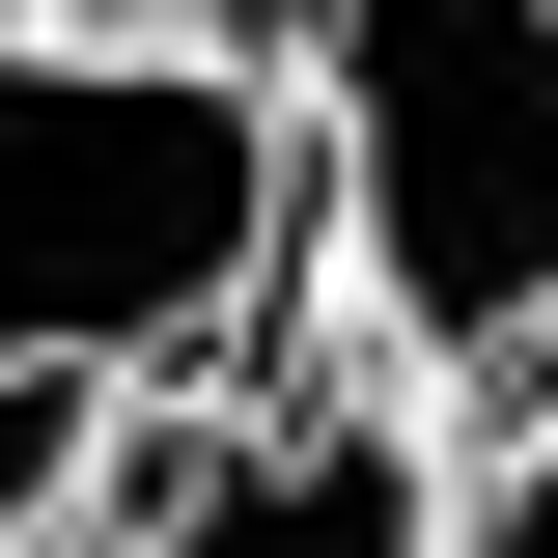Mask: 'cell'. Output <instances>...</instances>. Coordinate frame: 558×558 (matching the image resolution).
I'll return each mask as SVG.
<instances>
[{
    "label": "cell",
    "mask_w": 558,
    "mask_h": 558,
    "mask_svg": "<svg viewBox=\"0 0 558 558\" xmlns=\"http://www.w3.org/2000/svg\"><path fill=\"white\" fill-rule=\"evenodd\" d=\"M307 307V140L252 57H57L0 28V558H57L84 447L252 391Z\"/></svg>",
    "instance_id": "6da1fadb"
},
{
    "label": "cell",
    "mask_w": 558,
    "mask_h": 558,
    "mask_svg": "<svg viewBox=\"0 0 558 558\" xmlns=\"http://www.w3.org/2000/svg\"><path fill=\"white\" fill-rule=\"evenodd\" d=\"M307 140V279L363 391H558V0H223Z\"/></svg>",
    "instance_id": "7a4b0ae2"
},
{
    "label": "cell",
    "mask_w": 558,
    "mask_h": 558,
    "mask_svg": "<svg viewBox=\"0 0 558 558\" xmlns=\"http://www.w3.org/2000/svg\"><path fill=\"white\" fill-rule=\"evenodd\" d=\"M418 502H447L418 391H363V363H252V391H168V418L84 447L57 558H418Z\"/></svg>",
    "instance_id": "3957f363"
},
{
    "label": "cell",
    "mask_w": 558,
    "mask_h": 558,
    "mask_svg": "<svg viewBox=\"0 0 558 558\" xmlns=\"http://www.w3.org/2000/svg\"><path fill=\"white\" fill-rule=\"evenodd\" d=\"M418 558H558V418H502V447H475V475H447V502H418Z\"/></svg>",
    "instance_id": "277c9868"
},
{
    "label": "cell",
    "mask_w": 558,
    "mask_h": 558,
    "mask_svg": "<svg viewBox=\"0 0 558 558\" xmlns=\"http://www.w3.org/2000/svg\"><path fill=\"white\" fill-rule=\"evenodd\" d=\"M0 28H57V57H223V0H0Z\"/></svg>",
    "instance_id": "5b68a950"
}]
</instances>
